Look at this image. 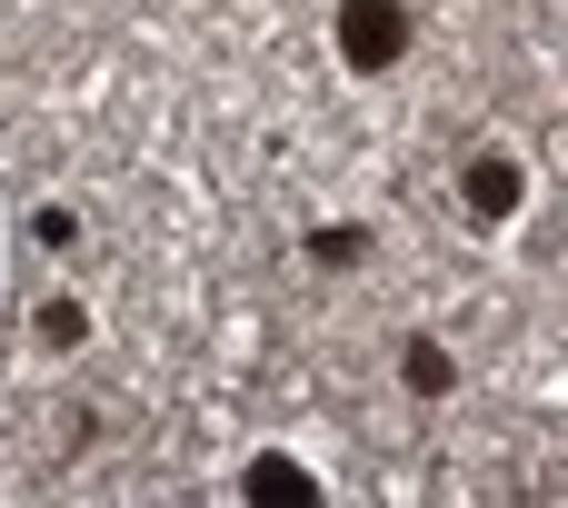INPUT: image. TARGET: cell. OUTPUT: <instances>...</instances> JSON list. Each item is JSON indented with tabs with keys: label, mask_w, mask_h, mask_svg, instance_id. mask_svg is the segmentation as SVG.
Listing matches in <instances>:
<instances>
[{
	"label": "cell",
	"mask_w": 568,
	"mask_h": 508,
	"mask_svg": "<svg viewBox=\"0 0 568 508\" xmlns=\"http://www.w3.org/2000/svg\"><path fill=\"white\" fill-rule=\"evenodd\" d=\"M349 20H359V60H389L399 50V10L389 0H349Z\"/></svg>",
	"instance_id": "1"
}]
</instances>
